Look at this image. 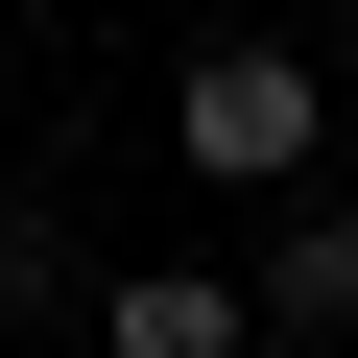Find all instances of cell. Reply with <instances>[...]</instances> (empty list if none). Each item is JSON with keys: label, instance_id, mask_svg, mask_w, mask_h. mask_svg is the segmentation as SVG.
Instances as JSON below:
<instances>
[{"label": "cell", "instance_id": "obj_1", "mask_svg": "<svg viewBox=\"0 0 358 358\" xmlns=\"http://www.w3.org/2000/svg\"><path fill=\"white\" fill-rule=\"evenodd\" d=\"M167 143H192V192H310L334 48H192V72H167Z\"/></svg>", "mask_w": 358, "mask_h": 358}, {"label": "cell", "instance_id": "obj_2", "mask_svg": "<svg viewBox=\"0 0 358 358\" xmlns=\"http://www.w3.org/2000/svg\"><path fill=\"white\" fill-rule=\"evenodd\" d=\"M96 358H263V287L239 263H120L96 287Z\"/></svg>", "mask_w": 358, "mask_h": 358}, {"label": "cell", "instance_id": "obj_3", "mask_svg": "<svg viewBox=\"0 0 358 358\" xmlns=\"http://www.w3.org/2000/svg\"><path fill=\"white\" fill-rule=\"evenodd\" d=\"M239 287H263V334H358V192H334V215H287Z\"/></svg>", "mask_w": 358, "mask_h": 358}]
</instances>
